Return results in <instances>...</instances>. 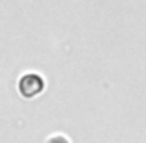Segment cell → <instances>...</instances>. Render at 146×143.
Returning a JSON list of instances; mask_svg holds the SVG:
<instances>
[{
	"instance_id": "cell-2",
	"label": "cell",
	"mask_w": 146,
	"mask_h": 143,
	"mask_svg": "<svg viewBox=\"0 0 146 143\" xmlns=\"http://www.w3.org/2000/svg\"><path fill=\"white\" fill-rule=\"evenodd\" d=\"M46 143H70V140L67 136H63V134H56V136H50Z\"/></svg>"
},
{
	"instance_id": "cell-1",
	"label": "cell",
	"mask_w": 146,
	"mask_h": 143,
	"mask_svg": "<svg viewBox=\"0 0 146 143\" xmlns=\"http://www.w3.org/2000/svg\"><path fill=\"white\" fill-rule=\"evenodd\" d=\"M44 91V78L39 73H26L19 80V93L24 99H33Z\"/></svg>"
}]
</instances>
